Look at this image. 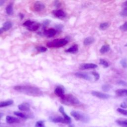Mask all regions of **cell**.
<instances>
[{
  "label": "cell",
  "mask_w": 127,
  "mask_h": 127,
  "mask_svg": "<svg viewBox=\"0 0 127 127\" xmlns=\"http://www.w3.org/2000/svg\"><path fill=\"white\" fill-rule=\"evenodd\" d=\"M121 64L123 67L126 68L127 66V63L125 59H123L121 61Z\"/></svg>",
  "instance_id": "obj_34"
},
{
  "label": "cell",
  "mask_w": 127,
  "mask_h": 127,
  "mask_svg": "<svg viewBox=\"0 0 127 127\" xmlns=\"http://www.w3.org/2000/svg\"><path fill=\"white\" fill-rule=\"evenodd\" d=\"M12 23L9 21H7L3 23V26L2 27V29L3 30V31H8L12 27Z\"/></svg>",
  "instance_id": "obj_20"
},
{
  "label": "cell",
  "mask_w": 127,
  "mask_h": 127,
  "mask_svg": "<svg viewBox=\"0 0 127 127\" xmlns=\"http://www.w3.org/2000/svg\"><path fill=\"white\" fill-rule=\"evenodd\" d=\"M94 41L95 39L93 37H88L84 40L83 44L85 46H88L93 44Z\"/></svg>",
  "instance_id": "obj_19"
},
{
  "label": "cell",
  "mask_w": 127,
  "mask_h": 127,
  "mask_svg": "<svg viewBox=\"0 0 127 127\" xmlns=\"http://www.w3.org/2000/svg\"><path fill=\"white\" fill-rule=\"evenodd\" d=\"M36 49L38 51L40 52H45L47 50V48L43 47V46H39L38 47H36Z\"/></svg>",
  "instance_id": "obj_32"
},
{
  "label": "cell",
  "mask_w": 127,
  "mask_h": 127,
  "mask_svg": "<svg viewBox=\"0 0 127 127\" xmlns=\"http://www.w3.org/2000/svg\"><path fill=\"white\" fill-rule=\"evenodd\" d=\"M92 74L93 75V76H94L95 79L96 80H97L99 79V77H100V75H99V74L97 72H95V71H93V72H92Z\"/></svg>",
  "instance_id": "obj_36"
},
{
  "label": "cell",
  "mask_w": 127,
  "mask_h": 127,
  "mask_svg": "<svg viewBox=\"0 0 127 127\" xmlns=\"http://www.w3.org/2000/svg\"><path fill=\"white\" fill-rule=\"evenodd\" d=\"M119 84H120V85H123V86H125V85H127V83L126 82H125V81H120L119 82Z\"/></svg>",
  "instance_id": "obj_40"
},
{
  "label": "cell",
  "mask_w": 127,
  "mask_h": 127,
  "mask_svg": "<svg viewBox=\"0 0 127 127\" xmlns=\"http://www.w3.org/2000/svg\"><path fill=\"white\" fill-rule=\"evenodd\" d=\"M117 110L121 114L124 115L125 116H127V110H125L121 108H118Z\"/></svg>",
  "instance_id": "obj_31"
},
{
  "label": "cell",
  "mask_w": 127,
  "mask_h": 127,
  "mask_svg": "<svg viewBox=\"0 0 127 127\" xmlns=\"http://www.w3.org/2000/svg\"><path fill=\"white\" fill-rule=\"evenodd\" d=\"M110 50V46L108 45H104L102 46L100 50V52L101 54H105Z\"/></svg>",
  "instance_id": "obj_23"
},
{
  "label": "cell",
  "mask_w": 127,
  "mask_h": 127,
  "mask_svg": "<svg viewBox=\"0 0 127 127\" xmlns=\"http://www.w3.org/2000/svg\"><path fill=\"white\" fill-rule=\"evenodd\" d=\"M14 114L15 115H16L18 117H19L20 118H26V116L24 114H23L21 112H14Z\"/></svg>",
  "instance_id": "obj_28"
},
{
  "label": "cell",
  "mask_w": 127,
  "mask_h": 127,
  "mask_svg": "<svg viewBox=\"0 0 127 127\" xmlns=\"http://www.w3.org/2000/svg\"><path fill=\"white\" fill-rule=\"evenodd\" d=\"M56 27L57 28V29H58V30H59L60 31L61 30H62V29L63 28V26L62 25H61V24H59V25H57L56 26Z\"/></svg>",
  "instance_id": "obj_38"
},
{
  "label": "cell",
  "mask_w": 127,
  "mask_h": 127,
  "mask_svg": "<svg viewBox=\"0 0 127 127\" xmlns=\"http://www.w3.org/2000/svg\"><path fill=\"white\" fill-rule=\"evenodd\" d=\"M78 45L76 44H74L72 45L71 47H70V48H68L67 50H66L65 52L67 53L74 54L78 51Z\"/></svg>",
  "instance_id": "obj_17"
},
{
  "label": "cell",
  "mask_w": 127,
  "mask_h": 127,
  "mask_svg": "<svg viewBox=\"0 0 127 127\" xmlns=\"http://www.w3.org/2000/svg\"><path fill=\"white\" fill-rule=\"evenodd\" d=\"M5 10H6V13L8 14V15H12L13 13V6L12 5V4H8L6 8H5Z\"/></svg>",
  "instance_id": "obj_24"
},
{
  "label": "cell",
  "mask_w": 127,
  "mask_h": 127,
  "mask_svg": "<svg viewBox=\"0 0 127 127\" xmlns=\"http://www.w3.org/2000/svg\"></svg>",
  "instance_id": "obj_47"
},
{
  "label": "cell",
  "mask_w": 127,
  "mask_h": 127,
  "mask_svg": "<svg viewBox=\"0 0 127 127\" xmlns=\"http://www.w3.org/2000/svg\"><path fill=\"white\" fill-rule=\"evenodd\" d=\"M100 64L106 67H108L109 65V63L106 60H105L104 59H101L100 60Z\"/></svg>",
  "instance_id": "obj_26"
},
{
  "label": "cell",
  "mask_w": 127,
  "mask_h": 127,
  "mask_svg": "<svg viewBox=\"0 0 127 127\" xmlns=\"http://www.w3.org/2000/svg\"><path fill=\"white\" fill-rule=\"evenodd\" d=\"M4 0H0V6H2L3 4V3H4Z\"/></svg>",
  "instance_id": "obj_42"
},
{
  "label": "cell",
  "mask_w": 127,
  "mask_h": 127,
  "mask_svg": "<svg viewBox=\"0 0 127 127\" xmlns=\"http://www.w3.org/2000/svg\"><path fill=\"white\" fill-rule=\"evenodd\" d=\"M116 123L122 127H127V119H119Z\"/></svg>",
  "instance_id": "obj_22"
},
{
  "label": "cell",
  "mask_w": 127,
  "mask_h": 127,
  "mask_svg": "<svg viewBox=\"0 0 127 127\" xmlns=\"http://www.w3.org/2000/svg\"><path fill=\"white\" fill-rule=\"evenodd\" d=\"M32 21H31L30 20H28L27 21H26L25 22H24L23 23V26H25V27H28L30 24L32 23Z\"/></svg>",
  "instance_id": "obj_35"
},
{
  "label": "cell",
  "mask_w": 127,
  "mask_h": 127,
  "mask_svg": "<svg viewBox=\"0 0 127 127\" xmlns=\"http://www.w3.org/2000/svg\"><path fill=\"white\" fill-rule=\"evenodd\" d=\"M125 46H126V47H127V44H126V45H125Z\"/></svg>",
  "instance_id": "obj_46"
},
{
  "label": "cell",
  "mask_w": 127,
  "mask_h": 127,
  "mask_svg": "<svg viewBox=\"0 0 127 127\" xmlns=\"http://www.w3.org/2000/svg\"><path fill=\"white\" fill-rule=\"evenodd\" d=\"M40 26V24L35 21H32L30 25L27 27L28 30L31 31H35L37 30Z\"/></svg>",
  "instance_id": "obj_14"
},
{
  "label": "cell",
  "mask_w": 127,
  "mask_h": 127,
  "mask_svg": "<svg viewBox=\"0 0 127 127\" xmlns=\"http://www.w3.org/2000/svg\"><path fill=\"white\" fill-rule=\"evenodd\" d=\"M97 67V65L93 63H85L81 64L79 66V69L81 70L94 69Z\"/></svg>",
  "instance_id": "obj_6"
},
{
  "label": "cell",
  "mask_w": 127,
  "mask_h": 127,
  "mask_svg": "<svg viewBox=\"0 0 127 127\" xmlns=\"http://www.w3.org/2000/svg\"><path fill=\"white\" fill-rule=\"evenodd\" d=\"M120 14L122 16L127 17V7H124L123 8V10L120 13Z\"/></svg>",
  "instance_id": "obj_30"
},
{
  "label": "cell",
  "mask_w": 127,
  "mask_h": 127,
  "mask_svg": "<svg viewBox=\"0 0 127 127\" xmlns=\"http://www.w3.org/2000/svg\"><path fill=\"white\" fill-rule=\"evenodd\" d=\"M70 115L77 121H80L82 122H86L88 121L87 116L81 112L72 111L70 112Z\"/></svg>",
  "instance_id": "obj_4"
},
{
  "label": "cell",
  "mask_w": 127,
  "mask_h": 127,
  "mask_svg": "<svg viewBox=\"0 0 127 127\" xmlns=\"http://www.w3.org/2000/svg\"><path fill=\"white\" fill-rule=\"evenodd\" d=\"M75 75L80 78H82L85 80H91V77L87 75V74H85L84 73H81V72H76L75 73Z\"/></svg>",
  "instance_id": "obj_16"
},
{
  "label": "cell",
  "mask_w": 127,
  "mask_h": 127,
  "mask_svg": "<svg viewBox=\"0 0 127 127\" xmlns=\"http://www.w3.org/2000/svg\"><path fill=\"white\" fill-rule=\"evenodd\" d=\"M62 102L66 105H75L80 104L78 99L71 94L65 95L64 97L62 99Z\"/></svg>",
  "instance_id": "obj_3"
},
{
  "label": "cell",
  "mask_w": 127,
  "mask_h": 127,
  "mask_svg": "<svg viewBox=\"0 0 127 127\" xmlns=\"http://www.w3.org/2000/svg\"><path fill=\"white\" fill-rule=\"evenodd\" d=\"M55 6H56V7H59L61 4V3L60 2V1H55Z\"/></svg>",
  "instance_id": "obj_39"
},
{
  "label": "cell",
  "mask_w": 127,
  "mask_h": 127,
  "mask_svg": "<svg viewBox=\"0 0 127 127\" xmlns=\"http://www.w3.org/2000/svg\"><path fill=\"white\" fill-rule=\"evenodd\" d=\"M3 114L2 113H0V120L1 119V117L3 116Z\"/></svg>",
  "instance_id": "obj_44"
},
{
  "label": "cell",
  "mask_w": 127,
  "mask_h": 127,
  "mask_svg": "<svg viewBox=\"0 0 127 127\" xmlns=\"http://www.w3.org/2000/svg\"><path fill=\"white\" fill-rule=\"evenodd\" d=\"M121 107L123 108H124V109H126V108H127V104L126 103V102H123L120 105Z\"/></svg>",
  "instance_id": "obj_37"
},
{
  "label": "cell",
  "mask_w": 127,
  "mask_h": 127,
  "mask_svg": "<svg viewBox=\"0 0 127 127\" xmlns=\"http://www.w3.org/2000/svg\"><path fill=\"white\" fill-rule=\"evenodd\" d=\"M35 127H45L44 122L43 121H38L35 124Z\"/></svg>",
  "instance_id": "obj_27"
},
{
  "label": "cell",
  "mask_w": 127,
  "mask_h": 127,
  "mask_svg": "<svg viewBox=\"0 0 127 127\" xmlns=\"http://www.w3.org/2000/svg\"><path fill=\"white\" fill-rule=\"evenodd\" d=\"M18 109L22 111H28L30 110V105L26 102L22 103L18 106Z\"/></svg>",
  "instance_id": "obj_15"
},
{
  "label": "cell",
  "mask_w": 127,
  "mask_h": 127,
  "mask_svg": "<svg viewBox=\"0 0 127 127\" xmlns=\"http://www.w3.org/2000/svg\"><path fill=\"white\" fill-rule=\"evenodd\" d=\"M6 122L9 124L18 123L20 122V120L15 117L10 116H7L6 117Z\"/></svg>",
  "instance_id": "obj_12"
},
{
  "label": "cell",
  "mask_w": 127,
  "mask_h": 127,
  "mask_svg": "<svg viewBox=\"0 0 127 127\" xmlns=\"http://www.w3.org/2000/svg\"><path fill=\"white\" fill-rule=\"evenodd\" d=\"M33 8H34V10L35 11L40 12L45 9V6L43 2L40 1H37L34 3Z\"/></svg>",
  "instance_id": "obj_5"
},
{
  "label": "cell",
  "mask_w": 127,
  "mask_h": 127,
  "mask_svg": "<svg viewBox=\"0 0 127 127\" xmlns=\"http://www.w3.org/2000/svg\"><path fill=\"white\" fill-rule=\"evenodd\" d=\"M110 26V24L108 22L102 23L99 25V29L101 30H105L107 29Z\"/></svg>",
  "instance_id": "obj_25"
},
{
  "label": "cell",
  "mask_w": 127,
  "mask_h": 127,
  "mask_svg": "<svg viewBox=\"0 0 127 127\" xmlns=\"http://www.w3.org/2000/svg\"><path fill=\"white\" fill-rule=\"evenodd\" d=\"M120 29L122 31H127V21L125 22L123 24L120 26Z\"/></svg>",
  "instance_id": "obj_29"
},
{
  "label": "cell",
  "mask_w": 127,
  "mask_h": 127,
  "mask_svg": "<svg viewBox=\"0 0 127 127\" xmlns=\"http://www.w3.org/2000/svg\"><path fill=\"white\" fill-rule=\"evenodd\" d=\"M13 103V101L12 100H9L5 101H2L0 102V108H2L6 106H10Z\"/></svg>",
  "instance_id": "obj_21"
},
{
  "label": "cell",
  "mask_w": 127,
  "mask_h": 127,
  "mask_svg": "<svg viewBox=\"0 0 127 127\" xmlns=\"http://www.w3.org/2000/svg\"><path fill=\"white\" fill-rule=\"evenodd\" d=\"M59 112L63 115V117L65 119V120H66L67 124H70L71 122V118L65 113L64 110V108L62 106H60L59 108Z\"/></svg>",
  "instance_id": "obj_13"
},
{
  "label": "cell",
  "mask_w": 127,
  "mask_h": 127,
  "mask_svg": "<svg viewBox=\"0 0 127 127\" xmlns=\"http://www.w3.org/2000/svg\"><path fill=\"white\" fill-rule=\"evenodd\" d=\"M91 94L94 96H96L99 98L103 99H108L109 97H110V96L109 94L100 92L99 91H93L91 92Z\"/></svg>",
  "instance_id": "obj_7"
},
{
  "label": "cell",
  "mask_w": 127,
  "mask_h": 127,
  "mask_svg": "<svg viewBox=\"0 0 127 127\" xmlns=\"http://www.w3.org/2000/svg\"><path fill=\"white\" fill-rule=\"evenodd\" d=\"M3 30L2 29V28L0 29V35L2 32H3Z\"/></svg>",
  "instance_id": "obj_45"
},
{
  "label": "cell",
  "mask_w": 127,
  "mask_h": 127,
  "mask_svg": "<svg viewBox=\"0 0 127 127\" xmlns=\"http://www.w3.org/2000/svg\"><path fill=\"white\" fill-rule=\"evenodd\" d=\"M50 119L51 121L54 123H61L67 124L66 120L63 117H61V116L51 117L50 118Z\"/></svg>",
  "instance_id": "obj_9"
},
{
  "label": "cell",
  "mask_w": 127,
  "mask_h": 127,
  "mask_svg": "<svg viewBox=\"0 0 127 127\" xmlns=\"http://www.w3.org/2000/svg\"><path fill=\"white\" fill-rule=\"evenodd\" d=\"M57 33V31L54 28H50L47 30H46L44 32V35L49 38L52 37L54 36Z\"/></svg>",
  "instance_id": "obj_11"
},
{
  "label": "cell",
  "mask_w": 127,
  "mask_h": 127,
  "mask_svg": "<svg viewBox=\"0 0 127 127\" xmlns=\"http://www.w3.org/2000/svg\"><path fill=\"white\" fill-rule=\"evenodd\" d=\"M68 41L65 39H56L47 43V46L49 48H59L65 45Z\"/></svg>",
  "instance_id": "obj_2"
},
{
  "label": "cell",
  "mask_w": 127,
  "mask_h": 127,
  "mask_svg": "<svg viewBox=\"0 0 127 127\" xmlns=\"http://www.w3.org/2000/svg\"><path fill=\"white\" fill-rule=\"evenodd\" d=\"M54 93L57 96L60 97L61 99H63L65 96L64 90L62 87L60 86H58L56 88L54 91Z\"/></svg>",
  "instance_id": "obj_8"
},
{
  "label": "cell",
  "mask_w": 127,
  "mask_h": 127,
  "mask_svg": "<svg viewBox=\"0 0 127 127\" xmlns=\"http://www.w3.org/2000/svg\"><path fill=\"white\" fill-rule=\"evenodd\" d=\"M19 16L20 17L21 19H22L23 18V17H24V15L23 14H22V13H20L19 14Z\"/></svg>",
  "instance_id": "obj_43"
},
{
  "label": "cell",
  "mask_w": 127,
  "mask_h": 127,
  "mask_svg": "<svg viewBox=\"0 0 127 127\" xmlns=\"http://www.w3.org/2000/svg\"><path fill=\"white\" fill-rule=\"evenodd\" d=\"M111 86L109 84H104L102 86V89L104 91H108L110 90Z\"/></svg>",
  "instance_id": "obj_33"
},
{
  "label": "cell",
  "mask_w": 127,
  "mask_h": 127,
  "mask_svg": "<svg viewBox=\"0 0 127 127\" xmlns=\"http://www.w3.org/2000/svg\"><path fill=\"white\" fill-rule=\"evenodd\" d=\"M13 88L19 92L29 96L38 97L43 95L42 91L39 88L31 85H17L14 86Z\"/></svg>",
  "instance_id": "obj_1"
},
{
  "label": "cell",
  "mask_w": 127,
  "mask_h": 127,
  "mask_svg": "<svg viewBox=\"0 0 127 127\" xmlns=\"http://www.w3.org/2000/svg\"><path fill=\"white\" fill-rule=\"evenodd\" d=\"M116 94L118 96H127V89H119L116 91Z\"/></svg>",
  "instance_id": "obj_18"
},
{
  "label": "cell",
  "mask_w": 127,
  "mask_h": 127,
  "mask_svg": "<svg viewBox=\"0 0 127 127\" xmlns=\"http://www.w3.org/2000/svg\"><path fill=\"white\" fill-rule=\"evenodd\" d=\"M52 13L53 14V15L55 16H56V17L59 18H62L65 17L66 16L65 12L62 9H58V10H53L52 11Z\"/></svg>",
  "instance_id": "obj_10"
},
{
  "label": "cell",
  "mask_w": 127,
  "mask_h": 127,
  "mask_svg": "<svg viewBox=\"0 0 127 127\" xmlns=\"http://www.w3.org/2000/svg\"><path fill=\"white\" fill-rule=\"evenodd\" d=\"M127 7V0L125 1L123 3V7Z\"/></svg>",
  "instance_id": "obj_41"
}]
</instances>
